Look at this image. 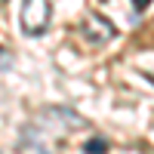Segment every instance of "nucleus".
I'll list each match as a JSON object with an SVG mask.
<instances>
[{
	"mask_svg": "<svg viewBox=\"0 0 154 154\" xmlns=\"http://www.w3.org/2000/svg\"><path fill=\"white\" fill-rule=\"evenodd\" d=\"M83 126H86V120L80 117V114H74L71 108H46V111H40V117L22 133V142L31 145V148H40V139L49 130H56V133H74V130H83Z\"/></svg>",
	"mask_w": 154,
	"mask_h": 154,
	"instance_id": "nucleus-1",
	"label": "nucleus"
},
{
	"mask_svg": "<svg viewBox=\"0 0 154 154\" xmlns=\"http://www.w3.org/2000/svg\"><path fill=\"white\" fill-rule=\"evenodd\" d=\"M49 22H53V6H49V0H22L19 28H22L25 37H40V34H46Z\"/></svg>",
	"mask_w": 154,
	"mask_h": 154,
	"instance_id": "nucleus-2",
	"label": "nucleus"
},
{
	"mask_svg": "<svg viewBox=\"0 0 154 154\" xmlns=\"http://www.w3.org/2000/svg\"><path fill=\"white\" fill-rule=\"evenodd\" d=\"M80 34L86 37V43L102 46V43H108L111 37H114V25H111L105 16H86V19L80 22Z\"/></svg>",
	"mask_w": 154,
	"mask_h": 154,
	"instance_id": "nucleus-3",
	"label": "nucleus"
},
{
	"mask_svg": "<svg viewBox=\"0 0 154 154\" xmlns=\"http://www.w3.org/2000/svg\"><path fill=\"white\" fill-rule=\"evenodd\" d=\"M105 151H108L105 139H89V142L83 145V154H105Z\"/></svg>",
	"mask_w": 154,
	"mask_h": 154,
	"instance_id": "nucleus-4",
	"label": "nucleus"
},
{
	"mask_svg": "<svg viewBox=\"0 0 154 154\" xmlns=\"http://www.w3.org/2000/svg\"><path fill=\"white\" fill-rule=\"evenodd\" d=\"M9 68H12V53H6L0 46V71H9Z\"/></svg>",
	"mask_w": 154,
	"mask_h": 154,
	"instance_id": "nucleus-5",
	"label": "nucleus"
},
{
	"mask_svg": "<svg viewBox=\"0 0 154 154\" xmlns=\"http://www.w3.org/2000/svg\"><path fill=\"white\" fill-rule=\"evenodd\" d=\"M130 3H133V9H136V12H142V9H148V6H151V0H130Z\"/></svg>",
	"mask_w": 154,
	"mask_h": 154,
	"instance_id": "nucleus-6",
	"label": "nucleus"
},
{
	"mask_svg": "<svg viewBox=\"0 0 154 154\" xmlns=\"http://www.w3.org/2000/svg\"><path fill=\"white\" fill-rule=\"evenodd\" d=\"M40 154H46V151H40Z\"/></svg>",
	"mask_w": 154,
	"mask_h": 154,
	"instance_id": "nucleus-7",
	"label": "nucleus"
}]
</instances>
